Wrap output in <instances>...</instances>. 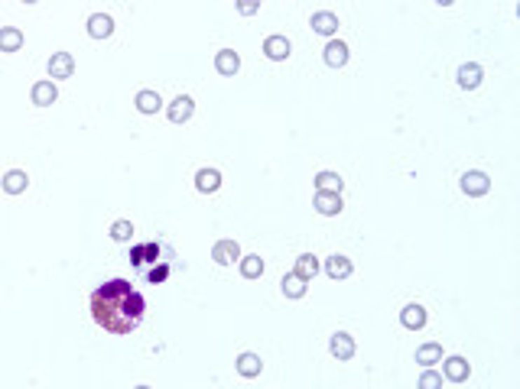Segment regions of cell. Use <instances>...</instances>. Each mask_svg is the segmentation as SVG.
I'll return each instance as SVG.
<instances>
[{"label": "cell", "instance_id": "cell-1", "mask_svg": "<svg viewBox=\"0 0 520 389\" xmlns=\"http://www.w3.org/2000/svg\"><path fill=\"white\" fill-rule=\"evenodd\" d=\"M144 315L146 299L130 279H108L91 292V318L108 334H130L140 327Z\"/></svg>", "mask_w": 520, "mask_h": 389}, {"label": "cell", "instance_id": "cell-2", "mask_svg": "<svg viewBox=\"0 0 520 389\" xmlns=\"http://www.w3.org/2000/svg\"><path fill=\"white\" fill-rule=\"evenodd\" d=\"M264 55H267L270 62H287L289 55H293V45H289L287 36L273 33V36H267V39H264Z\"/></svg>", "mask_w": 520, "mask_h": 389}, {"label": "cell", "instance_id": "cell-3", "mask_svg": "<svg viewBox=\"0 0 520 389\" xmlns=\"http://www.w3.org/2000/svg\"><path fill=\"white\" fill-rule=\"evenodd\" d=\"M462 192H465L468 198H481V194H488L491 192V178H488V172H478V169L465 172V176H462Z\"/></svg>", "mask_w": 520, "mask_h": 389}, {"label": "cell", "instance_id": "cell-4", "mask_svg": "<svg viewBox=\"0 0 520 389\" xmlns=\"http://www.w3.org/2000/svg\"><path fill=\"white\" fill-rule=\"evenodd\" d=\"M313 208L322 214V218H338V214L345 211V201H341V194H335V192H315Z\"/></svg>", "mask_w": 520, "mask_h": 389}, {"label": "cell", "instance_id": "cell-5", "mask_svg": "<svg viewBox=\"0 0 520 389\" xmlns=\"http://www.w3.org/2000/svg\"><path fill=\"white\" fill-rule=\"evenodd\" d=\"M355 351H358V344H355V337L345 334V331H335V334L329 337V354H332L335 360H351Z\"/></svg>", "mask_w": 520, "mask_h": 389}, {"label": "cell", "instance_id": "cell-6", "mask_svg": "<svg viewBox=\"0 0 520 389\" xmlns=\"http://www.w3.org/2000/svg\"><path fill=\"white\" fill-rule=\"evenodd\" d=\"M72 71H75V55L72 52H53V59H49V81L72 78Z\"/></svg>", "mask_w": 520, "mask_h": 389}, {"label": "cell", "instance_id": "cell-7", "mask_svg": "<svg viewBox=\"0 0 520 389\" xmlns=\"http://www.w3.org/2000/svg\"><path fill=\"white\" fill-rule=\"evenodd\" d=\"M322 59H325V65H329V69H345V65H348V59H351V52H348V45L341 43V39H329V43H325V49H322Z\"/></svg>", "mask_w": 520, "mask_h": 389}, {"label": "cell", "instance_id": "cell-8", "mask_svg": "<svg viewBox=\"0 0 520 389\" xmlns=\"http://www.w3.org/2000/svg\"><path fill=\"white\" fill-rule=\"evenodd\" d=\"M442 376H446L449 383H465L468 376H472V367H468L465 357H446L442 360Z\"/></svg>", "mask_w": 520, "mask_h": 389}, {"label": "cell", "instance_id": "cell-9", "mask_svg": "<svg viewBox=\"0 0 520 389\" xmlns=\"http://www.w3.org/2000/svg\"><path fill=\"white\" fill-rule=\"evenodd\" d=\"M163 257V247L156 243V240H150V243H137V247H130V266H146L153 263L156 266V260Z\"/></svg>", "mask_w": 520, "mask_h": 389}, {"label": "cell", "instance_id": "cell-10", "mask_svg": "<svg viewBox=\"0 0 520 389\" xmlns=\"http://www.w3.org/2000/svg\"><path fill=\"white\" fill-rule=\"evenodd\" d=\"M309 27H313V33L335 39V33H338V17H335L332 10H315L313 20H309Z\"/></svg>", "mask_w": 520, "mask_h": 389}, {"label": "cell", "instance_id": "cell-11", "mask_svg": "<svg viewBox=\"0 0 520 389\" xmlns=\"http://www.w3.org/2000/svg\"><path fill=\"white\" fill-rule=\"evenodd\" d=\"M212 260H215L218 266H231L241 260V247H238V240H218L215 247H212Z\"/></svg>", "mask_w": 520, "mask_h": 389}, {"label": "cell", "instance_id": "cell-12", "mask_svg": "<svg viewBox=\"0 0 520 389\" xmlns=\"http://www.w3.org/2000/svg\"><path fill=\"white\" fill-rule=\"evenodd\" d=\"M456 78H458V88H462V91H475L478 85H481V78H484V69L478 62H465V65H458Z\"/></svg>", "mask_w": 520, "mask_h": 389}, {"label": "cell", "instance_id": "cell-13", "mask_svg": "<svg viewBox=\"0 0 520 389\" xmlns=\"http://www.w3.org/2000/svg\"><path fill=\"white\" fill-rule=\"evenodd\" d=\"M192 114H196V101H192L189 94H179L170 107H166V117H170L172 124H186V120H192Z\"/></svg>", "mask_w": 520, "mask_h": 389}, {"label": "cell", "instance_id": "cell-14", "mask_svg": "<svg viewBox=\"0 0 520 389\" xmlns=\"http://www.w3.org/2000/svg\"><path fill=\"white\" fill-rule=\"evenodd\" d=\"M29 97H33V104H36V107H53L55 101H59V88H55V81L43 78V81H36V85H33Z\"/></svg>", "mask_w": 520, "mask_h": 389}, {"label": "cell", "instance_id": "cell-15", "mask_svg": "<svg viewBox=\"0 0 520 389\" xmlns=\"http://www.w3.org/2000/svg\"><path fill=\"white\" fill-rule=\"evenodd\" d=\"M426 321H430V315H426V309H423V305H416V302H410V305L400 311V325H404L406 331H423V327H426Z\"/></svg>", "mask_w": 520, "mask_h": 389}, {"label": "cell", "instance_id": "cell-16", "mask_svg": "<svg viewBox=\"0 0 520 389\" xmlns=\"http://www.w3.org/2000/svg\"><path fill=\"white\" fill-rule=\"evenodd\" d=\"M215 71L218 75H228V78L238 75V71H241V55L234 52V49H218L215 52Z\"/></svg>", "mask_w": 520, "mask_h": 389}, {"label": "cell", "instance_id": "cell-17", "mask_svg": "<svg viewBox=\"0 0 520 389\" xmlns=\"http://www.w3.org/2000/svg\"><path fill=\"white\" fill-rule=\"evenodd\" d=\"M234 370L241 373L244 380H254V376H260V373H264V360H260L257 354H251V351H244V354L234 360Z\"/></svg>", "mask_w": 520, "mask_h": 389}, {"label": "cell", "instance_id": "cell-18", "mask_svg": "<svg viewBox=\"0 0 520 389\" xmlns=\"http://www.w3.org/2000/svg\"><path fill=\"white\" fill-rule=\"evenodd\" d=\"M351 273H355V263H351L348 257L335 253V257L325 260V276H329V279H348Z\"/></svg>", "mask_w": 520, "mask_h": 389}, {"label": "cell", "instance_id": "cell-19", "mask_svg": "<svg viewBox=\"0 0 520 389\" xmlns=\"http://www.w3.org/2000/svg\"><path fill=\"white\" fill-rule=\"evenodd\" d=\"M319 269H322V263H319L315 253H303V257H296V266H293V273H296L299 279H306V283H313L315 276H319Z\"/></svg>", "mask_w": 520, "mask_h": 389}, {"label": "cell", "instance_id": "cell-20", "mask_svg": "<svg viewBox=\"0 0 520 389\" xmlns=\"http://www.w3.org/2000/svg\"><path fill=\"white\" fill-rule=\"evenodd\" d=\"M196 188L202 194H215L221 188V172L218 169H198L196 172Z\"/></svg>", "mask_w": 520, "mask_h": 389}, {"label": "cell", "instance_id": "cell-21", "mask_svg": "<svg viewBox=\"0 0 520 389\" xmlns=\"http://www.w3.org/2000/svg\"><path fill=\"white\" fill-rule=\"evenodd\" d=\"M114 33V20L108 13H91L88 17V36L91 39H108Z\"/></svg>", "mask_w": 520, "mask_h": 389}, {"label": "cell", "instance_id": "cell-22", "mask_svg": "<svg viewBox=\"0 0 520 389\" xmlns=\"http://www.w3.org/2000/svg\"><path fill=\"white\" fill-rule=\"evenodd\" d=\"M23 49V29L17 27H0V52H20Z\"/></svg>", "mask_w": 520, "mask_h": 389}, {"label": "cell", "instance_id": "cell-23", "mask_svg": "<svg viewBox=\"0 0 520 389\" xmlns=\"http://www.w3.org/2000/svg\"><path fill=\"white\" fill-rule=\"evenodd\" d=\"M134 104H137V111H140V114H156V111L163 107V97H160V91L144 88V91H137Z\"/></svg>", "mask_w": 520, "mask_h": 389}, {"label": "cell", "instance_id": "cell-24", "mask_svg": "<svg viewBox=\"0 0 520 389\" xmlns=\"http://www.w3.org/2000/svg\"><path fill=\"white\" fill-rule=\"evenodd\" d=\"M0 185H4V192H7V194H23V192H27V185H29V176L23 172V169H10Z\"/></svg>", "mask_w": 520, "mask_h": 389}, {"label": "cell", "instance_id": "cell-25", "mask_svg": "<svg viewBox=\"0 0 520 389\" xmlns=\"http://www.w3.org/2000/svg\"><path fill=\"white\" fill-rule=\"evenodd\" d=\"M280 289H283V295H287V299H303L306 292H309V283H306V279H299L296 273H287V276H283V283H280Z\"/></svg>", "mask_w": 520, "mask_h": 389}, {"label": "cell", "instance_id": "cell-26", "mask_svg": "<svg viewBox=\"0 0 520 389\" xmlns=\"http://www.w3.org/2000/svg\"><path fill=\"white\" fill-rule=\"evenodd\" d=\"M416 363H423L426 370H430L432 363H442V344H436V341L420 344V347H416Z\"/></svg>", "mask_w": 520, "mask_h": 389}, {"label": "cell", "instance_id": "cell-27", "mask_svg": "<svg viewBox=\"0 0 520 389\" xmlns=\"http://www.w3.org/2000/svg\"><path fill=\"white\" fill-rule=\"evenodd\" d=\"M238 266H241L244 279H260V276H264V260H260L257 253H247V257H241V260H238Z\"/></svg>", "mask_w": 520, "mask_h": 389}, {"label": "cell", "instance_id": "cell-28", "mask_svg": "<svg viewBox=\"0 0 520 389\" xmlns=\"http://www.w3.org/2000/svg\"><path fill=\"white\" fill-rule=\"evenodd\" d=\"M341 188H345V182H341L338 172H319V176H315V192H335V194H341Z\"/></svg>", "mask_w": 520, "mask_h": 389}, {"label": "cell", "instance_id": "cell-29", "mask_svg": "<svg viewBox=\"0 0 520 389\" xmlns=\"http://www.w3.org/2000/svg\"><path fill=\"white\" fill-rule=\"evenodd\" d=\"M130 237H134V224H130V221H114V224H111V240H114V243H130Z\"/></svg>", "mask_w": 520, "mask_h": 389}, {"label": "cell", "instance_id": "cell-30", "mask_svg": "<svg viewBox=\"0 0 520 389\" xmlns=\"http://www.w3.org/2000/svg\"><path fill=\"white\" fill-rule=\"evenodd\" d=\"M416 389H442V373H436L430 367V370H423L420 383H416Z\"/></svg>", "mask_w": 520, "mask_h": 389}, {"label": "cell", "instance_id": "cell-31", "mask_svg": "<svg viewBox=\"0 0 520 389\" xmlns=\"http://www.w3.org/2000/svg\"><path fill=\"white\" fill-rule=\"evenodd\" d=\"M146 279H150L153 285H156V283H166V279H170V263H166V260H160V263H156L150 273H146Z\"/></svg>", "mask_w": 520, "mask_h": 389}, {"label": "cell", "instance_id": "cell-32", "mask_svg": "<svg viewBox=\"0 0 520 389\" xmlns=\"http://www.w3.org/2000/svg\"><path fill=\"white\" fill-rule=\"evenodd\" d=\"M241 13H257V3H241Z\"/></svg>", "mask_w": 520, "mask_h": 389}, {"label": "cell", "instance_id": "cell-33", "mask_svg": "<svg viewBox=\"0 0 520 389\" xmlns=\"http://www.w3.org/2000/svg\"><path fill=\"white\" fill-rule=\"evenodd\" d=\"M137 389H150V386H137Z\"/></svg>", "mask_w": 520, "mask_h": 389}]
</instances>
